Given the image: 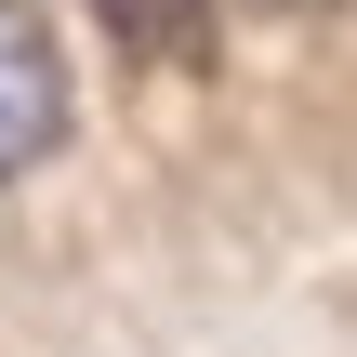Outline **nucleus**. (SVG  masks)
I'll return each mask as SVG.
<instances>
[{"mask_svg": "<svg viewBox=\"0 0 357 357\" xmlns=\"http://www.w3.org/2000/svg\"><path fill=\"white\" fill-rule=\"evenodd\" d=\"M53 132H66L53 26H40L26 0H0V185H13V172H40V159H53Z\"/></svg>", "mask_w": 357, "mask_h": 357, "instance_id": "f257e3e1", "label": "nucleus"}, {"mask_svg": "<svg viewBox=\"0 0 357 357\" xmlns=\"http://www.w3.org/2000/svg\"><path fill=\"white\" fill-rule=\"evenodd\" d=\"M93 13H106L132 53H172V40H199V13H212V0H93Z\"/></svg>", "mask_w": 357, "mask_h": 357, "instance_id": "f03ea898", "label": "nucleus"}, {"mask_svg": "<svg viewBox=\"0 0 357 357\" xmlns=\"http://www.w3.org/2000/svg\"><path fill=\"white\" fill-rule=\"evenodd\" d=\"M265 13H305V0H265Z\"/></svg>", "mask_w": 357, "mask_h": 357, "instance_id": "7ed1b4c3", "label": "nucleus"}]
</instances>
